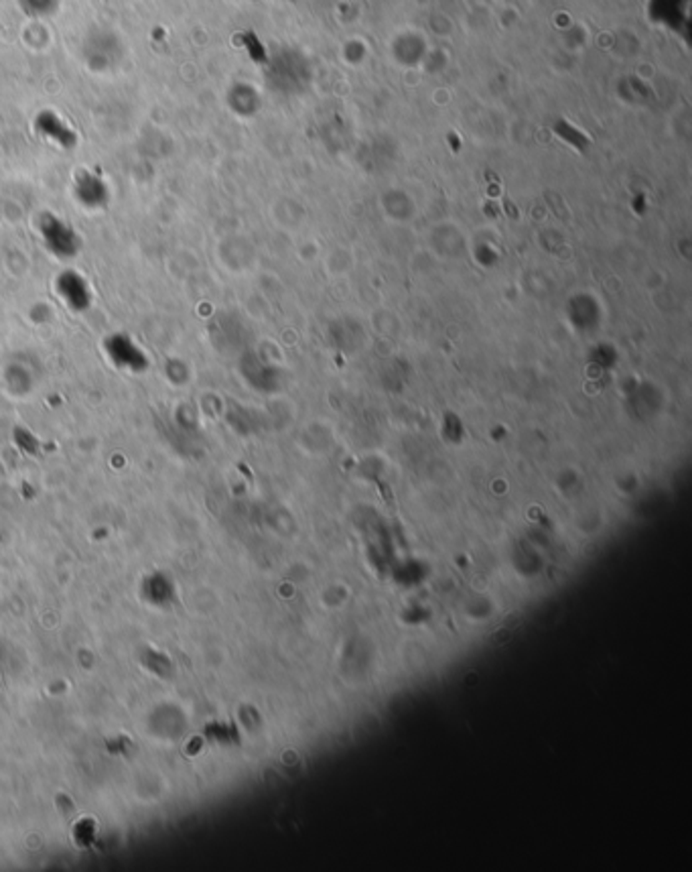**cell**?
Listing matches in <instances>:
<instances>
[{
	"label": "cell",
	"mask_w": 692,
	"mask_h": 872,
	"mask_svg": "<svg viewBox=\"0 0 692 872\" xmlns=\"http://www.w3.org/2000/svg\"><path fill=\"white\" fill-rule=\"evenodd\" d=\"M43 237H45L49 250H54L57 257H74V252L77 250V242L72 230L57 220H49V224H45Z\"/></svg>",
	"instance_id": "cell-3"
},
{
	"label": "cell",
	"mask_w": 692,
	"mask_h": 872,
	"mask_svg": "<svg viewBox=\"0 0 692 872\" xmlns=\"http://www.w3.org/2000/svg\"><path fill=\"white\" fill-rule=\"evenodd\" d=\"M57 293L59 298L65 301L67 308L74 311H84L90 308L92 303L90 285H87V281L82 275H77L74 271H67L57 279Z\"/></svg>",
	"instance_id": "cell-2"
},
{
	"label": "cell",
	"mask_w": 692,
	"mask_h": 872,
	"mask_svg": "<svg viewBox=\"0 0 692 872\" xmlns=\"http://www.w3.org/2000/svg\"><path fill=\"white\" fill-rule=\"evenodd\" d=\"M106 352L110 360L125 370H145L148 364L143 350H138L133 340L125 334H112L106 340Z\"/></svg>",
	"instance_id": "cell-1"
}]
</instances>
